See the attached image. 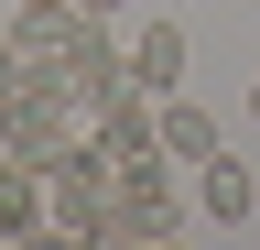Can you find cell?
Segmentation results:
<instances>
[{
    "instance_id": "cell-1",
    "label": "cell",
    "mask_w": 260,
    "mask_h": 250,
    "mask_svg": "<svg viewBox=\"0 0 260 250\" xmlns=\"http://www.w3.org/2000/svg\"><path fill=\"white\" fill-rule=\"evenodd\" d=\"M54 76L76 87V109H109L119 87H130V44L109 33V22H76V44L54 54Z\"/></svg>"
},
{
    "instance_id": "cell-2",
    "label": "cell",
    "mask_w": 260,
    "mask_h": 250,
    "mask_svg": "<svg viewBox=\"0 0 260 250\" xmlns=\"http://www.w3.org/2000/svg\"><path fill=\"white\" fill-rule=\"evenodd\" d=\"M76 22H87L76 0H11V22H0V44H11L22 66H54V54L76 44Z\"/></svg>"
},
{
    "instance_id": "cell-3",
    "label": "cell",
    "mask_w": 260,
    "mask_h": 250,
    "mask_svg": "<svg viewBox=\"0 0 260 250\" xmlns=\"http://www.w3.org/2000/svg\"><path fill=\"white\" fill-rule=\"evenodd\" d=\"M130 87H152V98L184 87V22H174V11H152L141 33H130Z\"/></svg>"
},
{
    "instance_id": "cell-4",
    "label": "cell",
    "mask_w": 260,
    "mask_h": 250,
    "mask_svg": "<svg viewBox=\"0 0 260 250\" xmlns=\"http://www.w3.org/2000/svg\"><path fill=\"white\" fill-rule=\"evenodd\" d=\"M195 217H217V229H249V217H260V174L217 152V163L195 174Z\"/></svg>"
},
{
    "instance_id": "cell-5",
    "label": "cell",
    "mask_w": 260,
    "mask_h": 250,
    "mask_svg": "<svg viewBox=\"0 0 260 250\" xmlns=\"http://www.w3.org/2000/svg\"><path fill=\"white\" fill-rule=\"evenodd\" d=\"M44 196H54V174L0 152V239H44Z\"/></svg>"
},
{
    "instance_id": "cell-6",
    "label": "cell",
    "mask_w": 260,
    "mask_h": 250,
    "mask_svg": "<svg viewBox=\"0 0 260 250\" xmlns=\"http://www.w3.org/2000/svg\"><path fill=\"white\" fill-rule=\"evenodd\" d=\"M162 152H174V163H217V152H228V142H217V120L195 109L184 87H174V98H162Z\"/></svg>"
},
{
    "instance_id": "cell-7",
    "label": "cell",
    "mask_w": 260,
    "mask_h": 250,
    "mask_svg": "<svg viewBox=\"0 0 260 250\" xmlns=\"http://www.w3.org/2000/svg\"><path fill=\"white\" fill-rule=\"evenodd\" d=\"M174 229H184V196H152V207L119 196V207H109V239H174Z\"/></svg>"
},
{
    "instance_id": "cell-8",
    "label": "cell",
    "mask_w": 260,
    "mask_h": 250,
    "mask_svg": "<svg viewBox=\"0 0 260 250\" xmlns=\"http://www.w3.org/2000/svg\"><path fill=\"white\" fill-rule=\"evenodd\" d=\"M22 76H32V66H22V54H11V44H0V109H11V98H22Z\"/></svg>"
},
{
    "instance_id": "cell-9",
    "label": "cell",
    "mask_w": 260,
    "mask_h": 250,
    "mask_svg": "<svg viewBox=\"0 0 260 250\" xmlns=\"http://www.w3.org/2000/svg\"><path fill=\"white\" fill-rule=\"evenodd\" d=\"M249 120H260V76H249Z\"/></svg>"
},
{
    "instance_id": "cell-10",
    "label": "cell",
    "mask_w": 260,
    "mask_h": 250,
    "mask_svg": "<svg viewBox=\"0 0 260 250\" xmlns=\"http://www.w3.org/2000/svg\"><path fill=\"white\" fill-rule=\"evenodd\" d=\"M162 11H184V0H162Z\"/></svg>"
},
{
    "instance_id": "cell-11",
    "label": "cell",
    "mask_w": 260,
    "mask_h": 250,
    "mask_svg": "<svg viewBox=\"0 0 260 250\" xmlns=\"http://www.w3.org/2000/svg\"><path fill=\"white\" fill-rule=\"evenodd\" d=\"M0 11H11V0H0Z\"/></svg>"
}]
</instances>
